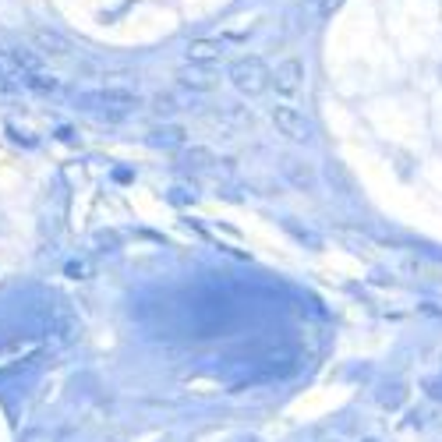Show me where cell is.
Listing matches in <instances>:
<instances>
[{
	"mask_svg": "<svg viewBox=\"0 0 442 442\" xmlns=\"http://www.w3.org/2000/svg\"><path fill=\"white\" fill-rule=\"evenodd\" d=\"M227 78L234 82V88L241 96H262L265 88H269V68H265L259 57H241V61L230 64Z\"/></svg>",
	"mask_w": 442,
	"mask_h": 442,
	"instance_id": "1",
	"label": "cell"
},
{
	"mask_svg": "<svg viewBox=\"0 0 442 442\" xmlns=\"http://www.w3.org/2000/svg\"><path fill=\"white\" fill-rule=\"evenodd\" d=\"M272 124H276V131L287 135L290 142H308V138H312V120H308L301 110H294V106H276V110H272Z\"/></svg>",
	"mask_w": 442,
	"mask_h": 442,
	"instance_id": "2",
	"label": "cell"
},
{
	"mask_svg": "<svg viewBox=\"0 0 442 442\" xmlns=\"http://www.w3.org/2000/svg\"><path fill=\"white\" fill-rule=\"evenodd\" d=\"M301 78H304V64L297 57H290V61L276 64V71H269V86H276V92H283V96H294L301 88Z\"/></svg>",
	"mask_w": 442,
	"mask_h": 442,
	"instance_id": "3",
	"label": "cell"
},
{
	"mask_svg": "<svg viewBox=\"0 0 442 442\" xmlns=\"http://www.w3.org/2000/svg\"><path fill=\"white\" fill-rule=\"evenodd\" d=\"M177 82L184 88H191V92H212L220 86V75L209 64H187V68L177 71Z\"/></svg>",
	"mask_w": 442,
	"mask_h": 442,
	"instance_id": "4",
	"label": "cell"
},
{
	"mask_svg": "<svg viewBox=\"0 0 442 442\" xmlns=\"http://www.w3.org/2000/svg\"><path fill=\"white\" fill-rule=\"evenodd\" d=\"M279 170H283V177H287L294 187H301V191H312L315 180H319V177H315V167L304 163V160H297V156H283Z\"/></svg>",
	"mask_w": 442,
	"mask_h": 442,
	"instance_id": "5",
	"label": "cell"
},
{
	"mask_svg": "<svg viewBox=\"0 0 442 442\" xmlns=\"http://www.w3.org/2000/svg\"><path fill=\"white\" fill-rule=\"evenodd\" d=\"M82 103H99V106H110L117 113L138 106V96L135 92H124V88H103V92H92V96H82Z\"/></svg>",
	"mask_w": 442,
	"mask_h": 442,
	"instance_id": "6",
	"label": "cell"
},
{
	"mask_svg": "<svg viewBox=\"0 0 442 442\" xmlns=\"http://www.w3.org/2000/svg\"><path fill=\"white\" fill-rule=\"evenodd\" d=\"M223 57V43L220 39H191L187 43V61L191 64H216Z\"/></svg>",
	"mask_w": 442,
	"mask_h": 442,
	"instance_id": "7",
	"label": "cell"
},
{
	"mask_svg": "<svg viewBox=\"0 0 442 442\" xmlns=\"http://www.w3.org/2000/svg\"><path fill=\"white\" fill-rule=\"evenodd\" d=\"M326 180H329L333 191H340V195H354V191H357V180H354V174L347 170L344 160H329V163H326Z\"/></svg>",
	"mask_w": 442,
	"mask_h": 442,
	"instance_id": "8",
	"label": "cell"
},
{
	"mask_svg": "<svg viewBox=\"0 0 442 442\" xmlns=\"http://www.w3.org/2000/svg\"><path fill=\"white\" fill-rule=\"evenodd\" d=\"M32 39H36V46H39L43 53H53V57H68V53H71V43H68L61 32H53V29H36Z\"/></svg>",
	"mask_w": 442,
	"mask_h": 442,
	"instance_id": "9",
	"label": "cell"
},
{
	"mask_svg": "<svg viewBox=\"0 0 442 442\" xmlns=\"http://www.w3.org/2000/svg\"><path fill=\"white\" fill-rule=\"evenodd\" d=\"M404 400H407V389H404L400 382H386V386L379 389V404H382V407H389V411H393V407H400Z\"/></svg>",
	"mask_w": 442,
	"mask_h": 442,
	"instance_id": "10",
	"label": "cell"
},
{
	"mask_svg": "<svg viewBox=\"0 0 442 442\" xmlns=\"http://www.w3.org/2000/svg\"><path fill=\"white\" fill-rule=\"evenodd\" d=\"M180 163H184L187 170H209L216 160H212V153H209V149H187Z\"/></svg>",
	"mask_w": 442,
	"mask_h": 442,
	"instance_id": "11",
	"label": "cell"
},
{
	"mask_svg": "<svg viewBox=\"0 0 442 442\" xmlns=\"http://www.w3.org/2000/svg\"><path fill=\"white\" fill-rule=\"evenodd\" d=\"M149 142L160 145V149H177V145L184 142V131H180V128H160V131H153Z\"/></svg>",
	"mask_w": 442,
	"mask_h": 442,
	"instance_id": "12",
	"label": "cell"
},
{
	"mask_svg": "<svg viewBox=\"0 0 442 442\" xmlns=\"http://www.w3.org/2000/svg\"><path fill=\"white\" fill-rule=\"evenodd\" d=\"M25 86L36 88V92H57V82H53V78H46V75H39V71L25 75Z\"/></svg>",
	"mask_w": 442,
	"mask_h": 442,
	"instance_id": "13",
	"label": "cell"
},
{
	"mask_svg": "<svg viewBox=\"0 0 442 442\" xmlns=\"http://www.w3.org/2000/svg\"><path fill=\"white\" fill-rule=\"evenodd\" d=\"M153 110L167 117V113H174V110H177V99H174V96H163V92H160V96L153 99Z\"/></svg>",
	"mask_w": 442,
	"mask_h": 442,
	"instance_id": "14",
	"label": "cell"
},
{
	"mask_svg": "<svg viewBox=\"0 0 442 442\" xmlns=\"http://www.w3.org/2000/svg\"><path fill=\"white\" fill-rule=\"evenodd\" d=\"M425 389H428V396H432V400H442V379H428V382H425Z\"/></svg>",
	"mask_w": 442,
	"mask_h": 442,
	"instance_id": "15",
	"label": "cell"
},
{
	"mask_svg": "<svg viewBox=\"0 0 442 442\" xmlns=\"http://www.w3.org/2000/svg\"><path fill=\"white\" fill-rule=\"evenodd\" d=\"M340 4H344V0H322V4H319V14L326 18V14H333V11H336Z\"/></svg>",
	"mask_w": 442,
	"mask_h": 442,
	"instance_id": "16",
	"label": "cell"
},
{
	"mask_svg": "<svg viewBox=\"0 0 442 442\" xmlns=\"http://www.w3.org/2000/svg\"><path fill=\"white\" fill-rule=\"evenodd\" d=\"M361 442H379V439H361Z\"/></svg>",
	"mask_w": 442,
	"mask_h": 442,
	"instance_id": "17",
	"label": "cell"
},
{
	"mask_svg": "<svg viewBox=\"0 0 442 442\" xmlns=\"http://www.w3.org/2000/svg\"><path fill=\"white\" fill-rule=\"evenodd\" d=\"M329 442H340V439H329Z\"/></svg>",
	"mask_w": 442,
	"mask_h": 442,
	"instance_id": "18",
	"label": "cell"
}]
</instances>
